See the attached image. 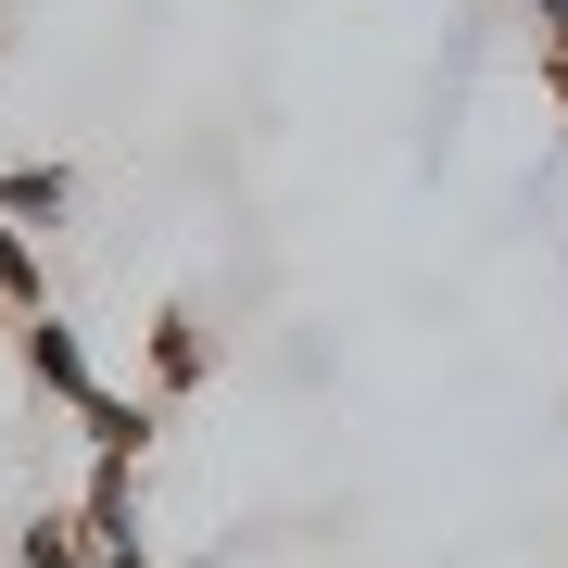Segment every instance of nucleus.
<instances>
[{"mask_svg": "<svg viewBox=\"0 0 568 568\" xmlns=\"http://www.w3.org/2000/svg\"><path fill=\"white\" fill-rule=\"evenodd\" d=\"M0 568H13V556H0Z\"/></svg>", "mask_w": 568, "mask_h": 568, "instance_id": "9", "label": "nucleus"}, {"mask_svg": "<svg viewBox=\"0 0 568 568\" xmlns=\"http://www.w3.org/2000/svg\"><path fill=\"white\" fill-rule=\"evenodd\" d=\"M530 13H544V102L568 126V0H530Z\"/></svg>", "mask_w": 568, "mask_h": 568, "instance_id": "7", "label": "nucleus"}, {"mask_svg": "<svg viewBox=\"0 0 568 568\" xmlns=\"http://www.w3.org/2000/svg\"><path fill=\"white\" fill-rule=\"evenodd\" d=\"M140 568H178V556H140Z\"/></svg>", "mask_w": 568, "mask_h": 568, "instance_id": "8", "label": "nucleus"}, {"mask_svg": "<svg viewBox=\"0 0 568 568\" xmlns=\"http://www.w3.org/2000/svg\"><path fill=\"white\" fill-rule=\"evenodd\" d=\"M77 429H89V455H126V467H140V455H152V429H164V405H152V392H89Z\"/></svg>", "mask_w": 568, "mask_h": 568, "instance_id": "4", "label": "nucleus"}, {"mask_svg": "<svg viewBox=\"0 0 568 568\" xmlns=\"http://www.w3.org/2000/svg\"><path fill=\"white\" fill-rule=\"evenodd\" d=\"M77 530H89V568H140V467L126 455H89V493H77Z\"/></svg>", "mask_w": 568, "mask_h": 568, "instance_id": "1", "label": "nucleus"}, {"mask_svg": "<svg viewBox=\"0 0 568 568\" xmlns=\"http://www.w3.org/2000/svg\"><path fill=\"white\" fill-rule=\"evenodd\" d=\"M203 379H215L203 316H190V304H164V316H152V405H178V392H203Z\"/></svg>", "mask_w": 568, "mask_h": 568, "instance_id": "3", "label": "nucleus"}, {"mask_svg": "<svg viewBox=\"0 0 568 568\" xmlns=\"http://www.w3.org/2000/svg\"><path fill=\"white\" fill-rule=\"evenodd\" d=\"M13 354H26V379H39V392H51L63 417H77L89 392H102V366H89V342H77V328H63L51 304H39V316H13Z\"/></svg>", "mask_w": 568, "mask_h": 568, "instance_id": "2", "label": "nucleus"}, {"mask_svg": "<svg viewBox=\"0 0 568 568\" xmlns=\"http://www.w3.org/2000/svg\"><path fill=\"white\" fill-rule=\"evenodd\" d=\"M0 304H13V316L51 304V278H39V227H0Z\"/></svg>", "mask_w": 568, "mask_h": 568, "instance_id": "6", "label": "nucleus"}, {"mask_svg": "<svg viewBox=\"0 0 568 568\" xmlns=\"http://www.w3.org/2000/svg\"><path fill=\"white\" fill-rule=\"evenodd\" d=\"M0 556H13V568H89V530H77V506H39Z\"/></svg>", "mask_w": 568, "mask_h": 568, "instance_id": "5", "label": "nucleus"}]
</instances>
